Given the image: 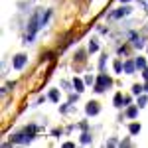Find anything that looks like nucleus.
Listing matches in <instances>:
<instances>
[{
  "instance_id": "f257e3e1",
  "label": "nucleus",
  "mask_w": 148,
  "mask_h": 148,
  "mask_svg": "<svg viewBox=\"0 0 148 148\" xmlns=\"http://www.w3.org/2000/svg\"><path fill=\"white\" fill-rule=\"evenodd\" d=\"M111 85H113V79H111L109 75L101 73V75H99V79H97V83H95V91H97V93H103L107 87H111Z\"/></svg>"
},
{
  "instance_id": "f03ea898",
  "label": "nucleus",
  "mask_w": 148,
  "mask_h": 148,
  "mask_svg": "<svg viewBox=\"0 0 148 148\" xmlns=\"http://www.w3.org/2000/svg\"><path fill=\"white\" fill-rule=\"evenodd\" d=\"M32 140H34V132H28V130H24L22 134L12 136V142L14 144H26V142H32Z\"/></svg>"
},
{
  "instance_id": "7ed1b4c3",
  "label": "nucleus",
  "mask_w": 148,
  "mask_h": 148,
  "mask_svg": "<svg viewBox=\"0 0 148 148\" xmlns=\"http://www.w3.org/2000/svg\"><path fill=\"white\" fill-rule=\"evenodd\" d=\"M26 61H28V57L24 56V53H18V56L14 57V61H12V65H14V69H22L24 65H26Z\"/></svg>"
},
{
  "instance_id": "20e7f679",
  "label": "nucleus",
  "mask_w": 148,
  "mask_h": 148,
  "mask_svg": "<svg viewBox=\"0 0 148 148\" xmlns=\"http://www.w3.org/2000/svg\"><path fill=\"white\" fill-rule=\"evenodd\" d=\"M85 111H87V114H99V111H101V107H99V103L97 101H89L87 103V107H85Z\"/></svg>"
},
{
  "instance_id": "39448f33",
  "label": "nucleus",
  "mask_w": 148,
  "mask_h": 148,
  "mask_svg": "<svg viewBox=\"0 0 148 148\" xmlns=\"http://www.w3.org/2000/svg\"><path fill=\"white\" fill-rule=\"evenodd\" d=\"M123 69H125V73H126V75H132V73H134V69H136V63H134L132 59H128V61H125Z\"/></svg>"
},
{
  "instance_id": "423d86ee",
  "label": "nucleus",
  "mask_w": 148,
  "mask_h": 148,
  "mask_svg": "<svg viewBox=\"0 0 148 148\" xmlns=\"http://www.w3.org/2000/svg\"><path fill=\"white\" fill-rule=\"evenodd\" d=\"M128 14H130V8H128V6H123V8H119L116 12H113L111 16H113V18H123V16H128Z\"/></svg>"
},
{
  "instance_id": "0eeeda50",
  "label": "nucleus",
  "mask_w": 148,
  "mask_h": 148,
  "mask_svg": "<svg viewBox=\"0 0 148 148\" xmlns=\"http://www.w3.org/2000/svg\"><path fill=\"white\" fill-rule=\"evenodd\" d=\"M132 46L134 47H144V38H140V36H136V34H132Z\"/></svg>"
},
{
  "instance_id": "6e6552de",
  "label": "nucleus",
  "mask_w": 148,
  "mask_h": 148,
  "mask_svg": "<svg viewBox=\"0 0 148 148\" xmlns=\"http://www.w3.org/2000/svg\"><path fill=\"white\" fill-rule=\"evenodd\" d=\"M138 109H140L138 105H130V107H128V111H126V116H128V119H134V116L138 114Z\"/></svg>"
},
{
  "instance_id": "1a4fd4ad",
  "label": "nucleus",
  "mask_w": 148,
  "mask_h": 148,
  "mask_svg": "<svg viewBox=\"0 0 148 148\" xmlns=\"http://www.w3.org/2000/svg\"><path fill=\"white\" fill-rule=\"evenodd\" d=\"M83 85H85V81L77 79V77L73 79V89H75V91H77V93H81V91H83Z\"/></svg>"
},
{
  "instance_id": "9d476101",
  "label": "nucleus",
  "mask_w": 148,
  "mask_h": 148,
  "mask_svg": "<svg viewBox=\"0 0 148 148\" xmlns=\"http://www.w3.org/2000/svg\"><path fill=\"white\" fill-rule=\"evenodd\" d=\"M123 103H125V97H123V93H116V95H114V107H125Z\"/></svg>"
},
{
  "instance_id": "9b49d317",
  "label": "nucleus",
  "mask_w": 148,
  "mask_h": 148,
  "mask_svg": "<svg viewBox=\"0 0 148 148\" xmlns=\"http://www.w3.org/2000/svg\"><path fill=\"white\" fill-rule=\"evenodd\" d=\"M79 140H81V144H89V142H91V140H93V136H91V134H89V132H83V134H81V138H79Z\"/></svg>"
},
{
  "instance_id": "f8f14e48",
  "label": "nucleus",
  "mask_w": 148,
  "mask_h": 148,
  "mask_svg": "<svg viewBox=\"0 0 148 148\" xmlns=\"http://www.w3.org/2000/svg\"><path fill=\"white\" fill-rule=\"evenodd\" d=\"M134 63H136V69H144V67H146V59H144V57L134 59Z\"/></svg>"
},
{
  "instance_id": "ddd939ff",
  "label": "nucleus",
  "mask_w": 148,
  "mask_h": 148,
  "mask_svg": "<svg viewBox=\"0 0 148 148\" xmlns=\"http://www.w3.org/2000/svg\"><path fill=\"white\" fill-rule=\"evenodd\" d=\"M128 130H130V134H138L140 132V125L138 123H132V125L128 126Z\"/></svg>"
},
{
  "instance_id": "4468645a",
  "label": "nucleus",
  "mask_w": 148,
  "mask_h": 148,
  "mask_svg": "<svg viewBox=\"0 0 148 148\" xmlns=\"http://www.w3.org/2000/svg\"><path fill=\"white\" fill-rule=\"evenodd\" d=\"M49 99L53 103H57L59 101V91H57V89H51V91H49Z\"/></svg>"
},
{
  "instance_id": "2eb2a0df",
  "label": "nucleus",
  "mask_w": 148,
  "mask_h": 148,
  "mask_svg": "<svg viewBox=\"0 0 148 148\" xmlns=\"http://www.w3.org/2000/svg\"><path fill=\"white\" fill-rule=\"evenodd\" d=\"M142 91H144V87H142V85H132V93H134V95H142Z\"/></svg>"
},
{
  "instance_id": "dca6fc26",
  "label": "nucleus",
  "mask_w": 148,
  "mask_h": 148,
  "mask_svg": "<svg viewBox=\"0 0 148 148\" xmlns=\"http://www.w3.org/2000/svg\"><path fill=\"white\" fill-rule=\"evenodd\" d=\"M97 49H99V44H97L95 40H91V44H89V53H95Z\"/></svg>"
},
{
  "instance_id": "f3484780",
  "label": "nucleus",
  "mask_w": 148,
  "mask_h": 148,
  "mask_svg": "<svg viewBox=\"0 0 148 148\" xmlns=\"http://www.w3.org/2000/svg\"><path fill=\"white\" fill-rule=\"evenodd\" d=\"M138 107H140V109L146 107V97H144V95H138Z\"/></svg>"
},
{
  "instance_id": "a211bd4d",
  "label": "nucleus",
  "mask_w": 148,
  "mask_h": 148,
  "mask_svg": "<svg viewBox=\"0 0 148 148\" xmlns=\"http://www.w3.org/2000/svg\"><path fill=\"white\" fill-rule=\"evenodd\" d=\"M114 71H116V73L123 71V63H121V61H114Z\"/></svg>"
},
{
  "instance_id": "6ab92c4d",
  "label": "nucleus",
  "mask_w": 148,
  "mask_h": 148,
  "mask_svg": "<svg viewBox=\"0 0 148 148\" xmlns=\"http://www.w3.org/2000/svg\"><path fill=\"white\" fill-rule=\"evenodd\" d=\"M138 4H140V6H142V8L148 12V0H138Z\"/></svg>"
},
{
  "instance_id": "aec40b11",
  "label": "nucleus",
  "mask_w": 148,
  "mask_h": 148,
  "mask_svg": "<svg viewBox=\"0 0 148 148\" xmlns=\"http://www.w3.org/2000/svg\"><path fill=\"white\" fill-rule=\"evenodd\" d=\"M93 75H85V83H87V85H93Z\"/></svg>"
},
{
  "instance_id": "412c9836",
  "label": "nucleus",
  "mask_w": 148,
  "mask_h": 148,
  "mask_svg": "<svg viewBox=\"0 0 148 148\" xmlns=\"http://www.w3.org/2000/svg\"><path fill=\"white\" fill-rule=\"evenodd\" d=\"M126 51H128V47H119V53L121 56H126Z\"/></svg>"
},
{
  "instance_id": "4be33fe9",
  "label": "nucleus",
  "mask_w": 148,
  "mask_h": 148,
  "mask_svg": "<svg viewBox=\"0 0 148 148\" xmlns=\"http://www.w3.org/2000/svg\"><path fill=\"white\" fill-rule=\"evenodd\" d=\"M142 71H144V73H142V77H144V79L148 81V67H144V69H142Z\"/></svg>"
},
{
  "instance_id": "5701e85b",
  "label": "nucleus",
  "mask_w": 148,
  "mask_h": 148,
  "mask_svg": "<svg viewBox=\"0 0 148 148\" xmlns=\"http://www.w3.org/2000/svg\"><path fill=\"white\" fill-rule=\"evenodd\" d=\"M116 144H119L116 140H109V142H107V146H116Z\"/></svg>"
},
{
  "instance_id": "b1692460",
  "label": "nucleus",
  "mask_w": 148,
  "mask_h": 148,
  "mask_svg": "<svg viewBox=\"0 0 148 148\" xmlns=\"http://www.w3.org/2000/svg\"><path fill=\"white\" fill-rule=\"evenodd\" d=\"M144 91H146V93H148V81H146V85H144Z\"/></svg>"
},
{
  "instance_id": "393cba45",
  "label": "nucleus",
  "mask_w": 148,
  "mask_h": 148,
  "mask_svg": "<svg viewBox=\"0 0 148 148\" xmlns=\"http://www.w3.org/2000/svg\"><path fill=\"white\" fill-rule=\"evenodd\" d=\"M121 2H128V0H121Z\"/></svg>"
}]
</instances>
